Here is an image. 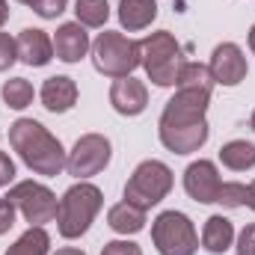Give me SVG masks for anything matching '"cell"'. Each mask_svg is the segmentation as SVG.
Segmentation results:
<instances>
[{"label":"cell","instance_id":"6da1fadb","mask_svg":"<svg viewBox=\"0 0 255 255\" xmlns=\"http://www.w3.org/2000/svg\"><path fill=\"white\" fill-rule=\"evenodd\" d=\"M208 101L211 92L199 89H175V95L166 101L157 122V133L172 154H193L208 142Z\"/></svg>","mask_w":255,"mask_h":255},{"label":"cell","instance_id":"7a4b0ae2","mask_svg":"<svg viewBox=\"0 0 255 255\" xmlns=\"http://www.w3.org/2000/svg\"><path fill=\"white\" fill-rule=\"evenodd\" d=\"M9 145L18 151V157L33 169L36 175L54 178L65 169V148L63 142L36 119H18L9 125Z\"/></svg>","mask_w":255,"mask_h":255},{"label":"cell","instance_id":"3957f363","mask_svg":"<svg viewBox=\"0 0 255 255\" xmlns=\"http://www.w3.org/2000/svg\"><path fill=\"white\" fill-rule=\"evenodd\" d=\"M104 205V193L98 190L89 181H77L63 193L60 199V211H57V232L63 235L65 241H74L80 235L89 232L92 220L98 217Z\"/></svg>","mask_w":255,"mask_h":255},{"label":"cell","instance_id":"277c9868","mask_svg":"<svg viewBox=\"0 0 255 255\" xmlns=\"http://www.w3.org/2000/svg\"><path fill=\"white\" fill-rule=\"evenodd\" d=\"M184 63L187 60L181 54V45L175 42V36L169 30L148 33L139 42V65L145 68V74L154 86H175Z\"/></svg>","mask_w":255,"mask_h":255},{"label":"cell","instance_id":"5b68a950","mask_svg":"<svg viewBox=\"0 0 255 255\" xmlns=\"http://www.w3.org/2000/svg\"><path fill=\"white\" fill-rule=\"evenodd\" d=\"M92 65H95L98 74L113 77V80L130 77L139 65V42L128 39L122 33L104 30L92 42Z\"/></svg>","mask_w":255,"mask_h":255},{"label":"cell","instance_id":"8992f818","mask_svg":"<svg viewBox=\"0 0 255 255\" xmlns=\"http://www.w3.org/2000/svg\"><path fill=\"white\" fill-rule=\"evenodd\" d=\"M172 190V169L160 160H142L125 184V202L148 211L160 205Z\"/></svg>","mask_w":255,"mask_h":255},{"label":"cell","instance_id":"52a82bcc","mask_svg":"<svg viewBox=\"0 0 255 255\" xmlns=\"http://www.w3.org/2000/svg\"><path fill=\"white\" fill-rule=\"evenodd\" d=\"M151 241L160 255H196L199 235L193 229V220L181 211H163L151 223Z\"/></svg>","mask_w":255,"mask_h":255},{"label":"cell","instance_id":"ba28073f","mask_svg":"<svg viewBox=\"0 0 255 255\" xmlns=\"http://www.w3.org/2000/svg\"><path fill=\"white\" fill-rule=\"evenodd\" d=\"M110 154H113V145H110V139L104 133H83L74 142V148L68 151L65 169H68V175L86 181V178H92V175L107 169Z\"/></svg>","mask_w":255,"mask_h":255},{"label":"cell","instance_id":"9c48e42d","mask_svg":"<svg viewBox=\"0 0 255 255\" xmlns=\"http://www.w3.org/2000/svg\"><path fill=\"white\" fill-rule=\"evenodd\" d=\"M6 199H12V205L21 211V217L30 223V226H45V223H54L57 220V211H60V202L57 196L48 190L45 184L39 181H18Z\"/></svg>","mask_w":255,"mask_h":255},{"label":"cell","instance_id":"30bf717a","mask_svg":"<svg viewBox=\"0 0 255 255\" xmlns=\"http://www.w3.org/2000/svg\"><path fill=\"white\" fill-rule=\"evenodd\" d=\"M208 71H211L214 83H220V86H238L241 80H247L250 65H247L244 51H241L235 42H223V45L214 48L211 63H208Z\"/></svg>","mask_w":255,"mask_h":255},{"label":"cell","instance_id":"8fae6325","mask_svg":"<svg viewBox=\"0 0 255 255\" xmlns=\"http://www.w3.org/2000/svg\"><path fill=\"white\" fill-rule=\"evenodd\" d=\"M220 187H223V181H220V172H217L214 160H193L184 169V190L193 202H199V205L217 202Z\"/></svg>","mask_w":255,"mask_h":255},{"label":"cell","instance_id":"7c38bea8","mask_svg":"<svg viewBox=\"0 0 255 255\" xmlns=\"http://www.w3.org/2000/svg\"><path fill=\"white\" fill-rule=\"evenodd\" d=\"M15 48H18V60L30 68H42L54 60V39L39 27L21 30L15 39Z\"/></svg>","mask_w":255,"mask_h":255},{"label":"cell","instance_id":"4fadbf2b","mask_svg":"<svg viewBox=\"0 0 255 255\" xmlns=\"http://www.w3.org/2000/svg\"><path fill=\"white\" fill-rule=\"evenodd\" d=\"M89 48H92V42H89V33H86L83 24L68 21V24L57 27V33H54V57L57 60H63V63H80Z\"/></svg>","mask_w":255,"mask_h":255},{"label":"cell","instance_id":"5bb4252c","mask_svg":"<svg viewBox=\"0 0 255 255\" xmlns=\"http://www.w3.org/2000/svg\"><path fill=\"white\" fill-rule=\"evenodd\" d=\"M110 104L122 116H139L148 107V89L136 77H119L110 86Z\"/></svg>","mask_w":255,"mask_h":255},{"label":"cell","instance_id":"9a60e30c","mask_svg":"<svg viewBox=\"0 0 255 255\" xmlns=\"http://www.w3.org/2000/svg\"><path fill=\"white\" fill-rule=\"evenodd\" d=\"M42 104L48 113H68L74 104H77V83L65 74H57V77H48L42 92H39Z\"/></svg>","mask_w":255,"mask_h":255},{"label":"cell","instance_id":"2e32d148","mask_svg":"<svg viewBox=\"0 0 255 255\" xmlns=\"http://www.w3.org/2000/svg\"><path fill=\"white\" fill-rule=\"evenodd\" d=\"M232 244H235V226H232V220H226L223 214L208 217L205 229H202V247L214 255H223Z\"/></svg>","mask_w":255,"mask_h":255},{"label":"cell","instance_id":"e0dca14e","mask_svg":"<svg viewBox=\"0 0 255 255\" xmlns=\"http://www.w3.org/2000/svg\"><path fill=\"white\" fill-rule=\"evenodd\" d=\"M157 18V0H119V24L128 33L145 30Z\"/></svg>","mask_w":255,"mask_h":255},{"label":"cell","instance_id":"ac0fdd59","mask_svg":"<svg viewBox=\"0 0 255 255\" xmlns=\"http://www.w3.org/2000/svg\"><path fill=\"white\" fill-rule=\"evenodd\" d=\"M107 226L116 232V235H136L145 229V211L130 205V202H119L110 208L107 214Z\"/></svg>","mask_w":255,"mask_h":255},{"label":"cell","instance_id":"d6986e66","mask_svg":"<svg viewBox=\"0 0 255 255\" xmlns=\"http://www.w3.org/2000/svg\"><path fill=\"white\" fill-rule=\"evenodd\" d=\"M220 160L232 172H247L255 166V145L247 139H232L220 148Z\"/></svg>","mask_w":255,"mask_h":255},{"label":"cell","instance_id":"ffe728a7","mask_svg":"<svg viewBox=\"0 0 255 255\" xmlns=\"http://www.w3.org/2000/svg\"><path fill=\"white\" fill-rule=\"evenodd\" d=\"M48 250H51V235L45 232V226H30L6 250V255H48Z\"/></svg>","mask_w":255,"mask_h":255},{"label":"cell","instance_id":"44dd1931","mask_svg":"<svg viewBox=\"0 0 255 255\" xmlns=\"http://www.w3.org/2000/svg\"><path fill=\"white\" fill-rule=\"evenodd\" d=\"M0 95H3L6 107H12V110H24V107H30L33 98H36L33 83L24 80V77H12V80H6L3 89H0Z\"/></svg>","mask_w":255,"mask_h":255},{"label":"cell","instance_id":"7402d4cb","mask_svg":"<svg viewBox=\"0 0 255 255\" xmlns=\"http://www.w3.org/2000/svg\"><path fill=\"white\" fill-rule=\"evenodd\" d=\"M175 89H199V92H211L214 89V77L208 71V65L202 63H184Z\"/></svg>","mask_w":255,"mask_h":255},{"label":"cell","instance_id":"603a6c76","mask_svg":"<svg viewBox=\"0 0 255 255\" xmlns=\"http://www.w3.org/2000/svg\"><path fill=\"white\" fill-rule=\"evenodd\" d=\"M74 15H77V24L83 27H104L110 18V6L107 0H77Z\"/></svg>","mask_w":255,"mask_h":255},{"label":"cell","instance_id":"cb8c5ba5","mask_svg":"<svg viewBox=\"0 0 255 255\" xmlns=\"http://www.w3.org/2000/svg\"><path fill=\"white\" fill-rule=\"evenodd\" d=\"M217 205H223V208H241V205H247V184H241V181H223V187L217 193Z\"/></svg>","mask_w":255,"mask_h":255},{"label":"cell","instance_id":"d4e9b609","mask_svg":"<svg viewBox=\"0 0 255 255\" xmlns=\"http://www.w3.org/2000/svg\"><path fill=\"white\" fill-rule=\"evenodd\" d=\"M15 63H18L15 39H9V33H0V71H9Z\"/></svg>","mask_w":255,"mask_h":255},{"label":"cell","instance_id":"484cf974","mask_svg":"<svg viewBox=\"0 0 255 255\" xmlns=\"http://www.w3.org/2000/svg\"><path fill=\"white\" fill-rule=\"evenodd\" d=\"M65 3H68V0H36L33 12H36L39 18H57V15L65 12Z\"/></svg>","mask_w":255,"mask_h":255},{"label":"cell","instance_id":"4316f807","mask_svg":"<svg viewBox=\"0 0 255 255\" xmlns=\"http://www.w3.org/2000/svg\"><path fill=\"white\" fill-rule=\"evenodd\" d=\"M101 255H142V250L133 241H110V244H104Z\"/></svg>","mask_w":255,"mask_h":255},{"label":"cell","instance_id":"83f0119b","mask_svg":"<svg viewBox=\"0 0 255 255\" xmlns=\"http://www.w3.org/2000/svg\"><path fill=\"white\" fill-rule=\"evenodd\" d=\"M238 255H255V223L247 226L241 235H238Z\"/></svg>","mask_w":255,"mask_h":255},{"label":"cell","instance_id":"f1b7e54d","mask_svg":"<svg viewBox=\"0 0 255 255\" xmlns=\"http://www.w3.org/2000/svg\"><path fill=\"white\" fill-rule=\"evenodd\" d=\"M15 205H12V199H0V235H6L12 226H15Z\"/></svg>","mask_w":255,"mask_h":255},{"label":"cell","instance_id":"f546056e","mask_svg":"<svg viewBox=\"0 0 255 255\" xmlns=\"http://www.w3.org/2000/svg\"><path fill=\"white\" fill-rule=\"evenodd\" d=\"M12 178H15V163L6 151H0V187H6Z\"/></svg>","mask_w":255,"mask_h":255},{"label":"cell","instance_id":"4dcf8cb0","mask_svg":"<svg viewBox=\"0 0 255 255\" xmlns=\"http://www.w3.org/2000/svg\"><path fill=\"white\" fill-rule=\"evenodd\" d=\"M6 21H9V3H6V0H0V27H3Z\"/></svg>","mask_w":255,"mask_h":255},{"label":"cell","instance_id":"1f68e13d","mask_svg":"<svg viewBox=\"0 0 255 255\" xmlns=\"http://www.w3.org/2000/svg\"><path fill=\"white\" fill-rule=\"evenodd\" d=\"M247 205H250V208L255 211V181L250 184V187H247Z\"/></svg>","mask_w":255,"mask_h":255},{"label":"cell","instance_id":"d6a6232c","mask_svg":"<svg viewBox=\"0 0 255 255\" xmlns=\"http://www.w3.org/2000/svg\"><path fill=\"white\" fill-rule=\"evenodd\" d=\"M57 255H86L83 250H74V247H65V250H60Z\"/></svg>","mask_w":255,"mask_h":255},{"label":"cell","instance_id":"836d02e7","mask_svg":"<svg viewBox=\"0 0 255 255\" xmlns=\"http://www.w3.org/2000/svg\"><path fill=\"white\" fill-rule=\"evenodd\" d=\"M250 51L255 54V24H253V30H250Z\"/></svg>","mask_w":255,"mask_h":255},{"label":"cell","instance_id":"e575fe53","mask_svg":"<svg viewBox=\"0 0 255 255\" xmlns=\"http://www.w3.org/2000/svg\"><path fill=\"white\" fill-rule=\"evenodd\" d=\"M18 3H24V6H36V0H18Z\"/></svg>","mask_w":255,"mask_h":255},{"label":"cell","instance_id":"d590c367","mask_svg":"<svg viewBox=\"0 0 255 255\" xmlns=\"http://www.w3.org/2000/svg\"><path fill=\"white\" fill-rule=\"evenodd\" d=\"M250 125H253V130H255V113H253V119H250Z\"/></svg>","mask_w":255,"mask_h":255}]
</instances>
